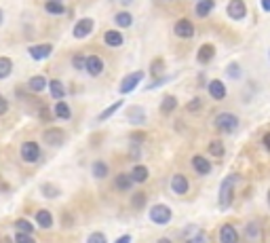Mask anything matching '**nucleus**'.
Returning <instances> with one entry per match:
<instances>
[{
  "mask_svg": "<svg viewBox=\"0 0 270 243\" xmlns=\"http://www.w3.org/2000/svg\"><path fill=\"white\" fill-rule=\"evenodd\" d=\"M241 180L238 174H230L228 178H224L222 184H220V195H218V201H220V207L222 209H228L234 201V186L236 182Z\"/></svg>",
  "mask_w": 270,
  "mask_h": 243,
  "instance_id": "f257e3e1",
  "label": "nucleus"
},
{
  "mask_svg": "<svg viewBox=\"0 0 270 243\" xmlns=\"http://www.w3.org/2000/svg\"><path fill=\"white\" fill-rule=\"evenodd\" d=\"M238 125H241V121L232 112H220L216 121H213V127H216L220 133H234L238 129Z\"/></svg>",
  "mask_w": 270,
  "mask_h": 243,
  "instance_id": "f03ea898",
  "label": "nucleus"
},
{
  "mask_svg": "<svg viewBox=\"0 0 270 243\" xmlns=\"http://www.w3.org/2000/svg\"><path fill=\"white\" fill-rule=\"evenodd\" d=\"M148 216H150V220H152L154 224H159V226H167L169 222L173 220V211H171V207L165 205V203H156V205H152V207H150Z\"/></svg>",
  "mask_w": 270,
  "mask_h": 243,
  "instance_id": "7ed1b4c3",
  "label": "nucleus"
},
{
  "mask_svg": "<svg viewBox=\"0 0 270 243\" xmlns=\"http://www.w3.org/2000/svg\"><path fill=\"white\" fill-rule=\"evenodd\" d=\"M146 78V72L144 70H135V72H131V74H127L123 80H121V85H118V93L121 95H127V93H131V91H135L137 87H139V83Z\"/></svg>",
  "mask_w": 270,
  "mask_h": 243,
  "instance_id": "20e7f679",
  "label": "nucleus"
},
{
  "mask_svg": "<svg viewBox=\"0 0 270 243\" xmlns=\"http://www.w3.org/2000/svg\"><path fill=\"white\" fill-rule=\"evenodd\" d=\"M42 142L47 146H53V148H59L64 142H66V131L59 129V127H49V129L42 133Z\"/></svg>",
  "mask_w": 270,
  "mask_h": 243,
  "instance_id": "39448f33",
  "label": "nucleus"
},
{
  "mask_svg": "<svg viewBox=\"0 0 270 243\" xmlns=\"http://www.w3.org/2000/svg\"><path fill=\"white\" fill-rule=\"evenodd\" d=\"M93 30H95V21H93L91 17H82V19H78V21L74 23L72 36H74L76 40H82V38L91 36V34H93Z\"/></svg>",
  "mask_w": 270,
  "mask_h": 243,
  "instance_id": "423d86ee",
  "label": "nucleus"
},
{
  "mask_svg": "<svg viewBox=\"0 0 270 243\" xmlns=\"http://www.w3.org/2000/svg\"><path fill=\"white\" fill-rule=\"evenodd\" d=\"M226 15L234 21H241L247 17V5L245 0H230L228 5H226Z\"/></svg>",
  "mask_w": 270,
  "mask_h": 243,
  "instance_id": "0eeeda50",
  "label": "nucleus"
},
{
  "mask_svg": "<svg viewBox=\"0 0 270 243\" xmlns=\"http://www.w3.org/2000/svg\"><path fill=\"white\" fill-rule=\"evenodd\" d=\"M104 68H106V62H104V57L102 55H87V60H84V70H87V74L89 76H99L104 72Z\"/></svg>",
  "mask_w": 270,
  "mask_h": 243,
  "instance_id": "6e6552de",
  "label": "nucleus"
},
{
  "mask_svg": "<svg viewBox=\"0 0 270 243\" xmlns=\"http://www.w3.org/2000/svg\"><path fill=\"white\" fill-rule=\"evenodd\" d=\"M19 154H21V159L25 163H38V159H40V144H38V142H23Z\"/></svg>",
  "mask_w": 270,
  "mask_h": 243,
  "instance_id": "1a4fd4ad",
  "label": "nucleus"
},
{
  "mask_svg": "<svg viewBox=\"0 0 270 243\" xmlns=\"http://www.w3.org/2000/svg\"><path fill=\"white\" fill-rule=\"evenodd\" d=\"M27 53H30V57H32L34 62H42V60H47V57H51L53 45H51V42H40V45H32V47H27Z\"/></svg>",
  "mask_w": 270,
  "mask_h": 243,
  "instance_id": "9d476101",
  "label": "nucleus"
},
{
  "mask_svg": "<svg viewBox=\"0 0 270 243\" xmlns=\"http://www.w3.org/2000/svg\"><path fill=\"white\" fill-rule=\"evenodd\" d=\"M213 57H216V45H213V42H205V45L198 47V51H196V62L201 64V66L211 64Z\"/></svg>",
  "mask_w": 270,
  "mask_h": 243,
  "instance_id": "9b49d317",
  "label": "nucleus"
},
{
  "mask_svg": "<svg viewBox=\"0 0 270 243\" xmlns=\"http://www.w3.org/2000/svg\"><path fill=\"white\" fill-rule=\"evenodd\" d=\"M173 32H175V36H179V38H192L194 36V23L190 21V19H177L175 21V25H173Z\"/></svg>",
  "mask_w": 270,
  "mask_h": 243,
  "instance_id": "f8f14e48",
  "label": "nucleus"
},
{
  "mask_svg": "<svg viewBox=\"0 0 270 243\" xmlns=\"http://www.w3.org/2000/svg\"><path fill=\"white\" fill-rule=\"evenodd\" d=\"M207 91H209V95L216 99V102H222V99H226V85H224V80H220V78H211L209 80V85H207Z\"/></svg>",
  "mask_w": 270,
  "mask_h": 243,
  "instance_id": "ddd939ff",
  "label": "nucleus"
},
{
  "mask_svg": "<svg viewBox=\"0 0 270 243\" xmlns=\"http://www.w3.org/2000/svg\"><path fill=\"white\" fill-rule=\"evenodd\" d=\"M146 108L144 106H129L127 108V121H129L131 125H144L146 123Z\"/></svg>",
  "mask_w": 270,
  "mask_h": 243,
  "instance_id": "4468645a",
  "label": "nucleus"
},
{
  "mask_svg": "<svg viewBox=\"0 0 270 243\" xmlns=\"http://www.w3.org/2000/svg\"><path fill=\"white\" fill-rule=\"evenodd\" d=\"M192 167H194V171H196V174L198 176H209L211 174V161L207 159V156H203V154H194L192 156Z\"/></svg>",
  "mask_w": 270,
  "mask_h": 243,
  "instance_id": "2eb2a0df",
  "label": "nucleus"
},
{
  "mask_svg": "<svg viewBox=\"0 0 270 243\" xmlns=\"http://www.w3.org/2000/svg\"><path fill=\"white\" fill-rule=\"evenodd\" d=\"M171 191L175 193V195H188V191H190V182H188V178L184 176V174H175L173 178H171Z\"/></svg>",
  "mask_w": 270,
  "mask_h": 243,
  "instance_id": "dca6fc26",
  "label": "nucleus"
},
{
  "mask_svg": "<svg viewBox=\"0 0 270 243\" xmlns=\"http://www.w3.org/2000/svg\"><path fill=\"white\" fill-rule=\"evenodd\" d=\"M220 243H238V233H236V228L232 224H222Z\"/></svg>",
  "mask_w": 270,
  "mask_h": 243,
  "instance_id": "f3484780",
  "label": "nucleus"
},
{
  "mask_svg": "<svg viewBox=\"0 0 270 243\" xmlns=\"http://www.w3.org/2000/svg\"><path fill=\"white\" fill-rule=\"evenodd\" d=\"M53 117H55V119H62V121H70V119H72V108L66 104V99H59V102L55 104Z\"/></svg>",
  "mask_w": 270,
  "mask_h": 243,
  "instance_id": "a211bd4d",
  "label": "nucleus"
},
{
  "mask_svg": "<svg viewBox=\"0 0 270 243\" xmlns=\"http://www.w3.org/2000/svg\"><path fill=\"white\" fill-rule=\"evenodd\" d=\"M47 85H49V78L47 76L36 74V76H32L30 80H27V89H30L32 93H42V91L47 89Z\"/></svg>",
  "mask_w": 270,
  "mask_h": 243,
  "instance_id": "6ab92c4d",
  "label": "nucleus"
},
{
  "mask_svg": "<svg viewBox=\"0 0 270 243\" xmlns=\"http://www.w3.org/2000/svg\"><path fill=\"white\" fill-rule=\"evenodd\" d=\"M36 224L40 228H45V231H49V228H53L55 220H53V213L49 209H38L36 211Z\"/></svg>",
  "mask_w": 270,
  "mask_h": 243,
  "instance_id": "aec40b11",
  "label": "nucleus"
},
{
  "mask_svg": "<svg viewBox=\"0 0 270 243\" xmlns=\"http://www.w3.org/2000/svg\"><path fill=\"white\" fill-rule=\"evenodd\" d=\"M129 176H131L133 184H144V182H148V178H150V171H148L146 165H133V169H131Z\"/></svg>",
  "mask_w": 270,
  "mask_h": 243,
  "instance_id": "412c9836",
  "label": "nucleus"
},
{
  "mask_svg": "<svg viewBox=\"0 0 270 243\" xmlns=\"http://www.w3.org/2000/svg\"><path fill=\"white\" fill-rule=\"evenodd\" d=\"M104 42H106L108 47H112V49H118V47H123L125 36H123L118 30H108V32L104 34Z\"/></svg>",
  "mask_w": 270,
  "mask_h": 243,
  "instance_id": "4be33fe9",
  "label": "nucleus"
},
{
  "mask_svg": "<svg viewBox=\"0 0 270 243\" xmlns=\"http://www.w3.org/2000/svg\"><path fill=\"white\" fill-rule=\"evenodd\" d=\"M213 9H216V0H198L194 13H196V17L205 19V17H209V13H211Z\"/></svg>",
  "mask_w": 270,
  "mask_h": 243,
  "instance_id": "5701e85b",
  "label": "nucleus"
},
{
  "mask_svg": "<svg viewBox=\"0 0 270 243\" xmlns=\"http://www.w3.org/2000/svg\"><path fill=\"white\" fill-rule=\"evenodd\" d=\"M49 89H51V97L55 99V102H59V99L66 97V87H64V83L59 78H51L49 80Z\"/></svg>",
  "mask_w": 270,
  "mask_h": 243,
  "instance_id": "b1692460",
  "label": "nucleus"
},
{
  "mask_svg": "<svg viewBox=\"0 0 270 243\" xmlns=\"http://www.w3.org/2000/svg\"><path fill=\"white\" fill-rule=\"evenodd\" d=\"M173 110H177V97L171 95V93H167L163 97V102H161V114H165V117H169Z\"/></svg>",
  "mask_w": 270,
  "mask_h": 243,
  "instance_id": "393cba45",
  "label": "nucleus"
},
{
  "mask_svg": "<svg viewBox=\"0 0 270 243\" xmlns=\"http://www.w3.org/2000/svg\"><path fill=\"white\" fill-rule=\"evenodd\" d=\"M91 174H93L95 180H104V178L110 174V165H108L106 161H95V163L91 165Z\"/></svg>",
  "mask_w": 270,
  "mask_h": 243,
  "instance_id": "a878e982",
  "label": "nucleus"
},
{
  "mask_svg": "<svg viewBox=\"0 0 270 243\" xmlns=\"http://www.w3.org/2000/svg\"><path fill=\"white\" fill-rule=\"evenodd\" d=\"M114 23L118 28H123V30H127V28L133 25V15H131L129 11H118L116 15H114Z\"/></svg>",
  "mask_w": 270,
  "mask_h": 243,
  "instance_id": "bb28decb",
  "label": "nucleus"
},
{
  "mask_svg": "<svg viewBox=\"0 0 270 243\" xmlns=\"http://www.w3.org/2000/svg\"><path fill=\"white\" fill-rule=\"evenodd\" d=\"M131 186H133V180H131L129 174H125V171L114 178V188H116V191H123V193H125V191H129Z\"/></svg>",
  "mask_w": 270,
  "mask_h": 243,
  "instance_id": "cd10ccee",
  "label": "nucleus"
},
{
  "mask_svg": "<svg viewBox=\"0 0 270 243\" xmlns=\"http://www.w3.org/2000/svg\"><path fill=\"white\" fill-rule=\"evenodd\" d=\"M45 11L49 13V15H64L66 7H64L62 0H47V3H45Z\"/></svg>",
  "mask_w": 270,
  "mask_h": 243,
  "instance_id": "c85d7f7f",
  "label": "nucleus"
},
{
  "mask_svg": "<svg viewBox=\"0 0 270 243\" xmlns=\"http://www.w3.org/2000/svg\"><path fill=\"white\" fill-rule=\"evenodd\" d=\"M260 235H262V226H260V222H247L245 224V237L247 239H251V241H255V239H260Z\"/></svg>",
  "mask_w": 270,
  "mask_h": 243,
  "instance_id": "c756f323",
  "label": "nucleus"
},
{
  "mask_svg": "<svg viewBox=\"0 0 270 243\" xmlns=\"http://www.w3.org/2000/svg\"><path fill=\"white\" fill-rule=\"evenodd\" d=\"M121 108H123V99H118V102H114L112 106H108L106 110H102V112H99V114H97V121H99V123L108 121V119L112 117V114H114V112H118Z\"/></svg>",
  "mask_w": 270,
  "mask_h": 243,
  "instance_id": "7c9ffc66",
  "label": "nucleus"
},
{
  "mask_svg": "<svg viewBox=\"0 0 270 243\" xmlns=\"http://www.w3.org/2000/svg\"><path fill=\"white\" fill-rule=\"evenodd\" d=\"M13 74V60L11 57H0V80H5Z\"/></svg>",
  "mask_w": 270,
  "mask_h": 243,
  "instance_id": "2f4dec72",
  "label": "nucleus"
},
{
  "mask_svg": "<svg viewBox=\"0 0 270 243\" xmlns=\"http://www.w3.org/2000/svg\"><path fill=\"white\" fill-rule=\"evenodd\" d=\"M40 193H42V197H45V199H57V197L62 195V191L55 186V184H51V182H45V184H42V186H40Z\"/></svg>",
  "mask_w": 270,
  "mask_h": 243,
  "instance_id": "473e14b6",
  "label": "nucleus"
},
{
  "mask_svg": "<svg viewBox=\"0 0 270 243\" xmlns=\"http://www.w3.org/2000/svg\"><path fill=\"white\" fill-rule=\"evenodd\" d=\"M146 203H148V195L144 193V191H139V193H135L133 197H131V207L133 209H144L146 207Z\"/></svg>",
  "mask_w": 270,
  "mask_h": 243,
  "instance_id": "72a5a7b5",
  "label": "nucleus"
},
{
  "mask_svg": "<svg viewBox=\"0 0 270 243\" xmlns=\"http://www.w3.org/2000/svg\"><path fill=\"white\" fill-rule=\"evenodd\" d=\"M207 150H209V154L211 156H218V159H220V156H224V144H222V142L220 140H211L209 142V146H207Z\"/></svg>",
  "mask_w": 270,
  "mask_h": 243,
  "instance_id": "f704fd0d",
  "label": "nucleus"
},
{
  "mask_svg": "<svg viewBox=\"0 0 270 243\" xmlns=\"http://www.w3.org/2000/svg\"><path fill=\"white\" fill-rule=\"evenodd\" d=\"M177 74H169V76H159V78H154L150 85H148V91H152V89H159V87H163V85H167V83H171L173 78H175Z\"/></svg>",
  "mask_w": 270,
  "mask_h": 243,
  "instance_id": "c9c22d12",
  "label": "nucleus"
},
{
  "mask_svg": "<svg viewBox=\"0 0 270 243\" xmlns=\"http://www.w3.org/2000/svg\"><path fill=\"white\" fill-rule=\"evenodd\" d=\"M150 72H152V76H154V78L163 76V72H165V62L161 60V57H156V60L152 62V66H150Z\"/></svg>",
  "mask_w": 270,
  "mask_h": 243,
  "instance_id": "e433bc0d",
  "label": "nucleus"
},
{
  "mask_svg": "<svg viewBox=\"0 0 270 243\" xmlns=\"http://www.w3.org/2000/svg\"><path fill=\"white\" fill-rule=\"evenodd\" d=\"M226 74H228L230 80H241V76H243V70H241L238 64H228V68H226Z\"/></svg>",
  "mask_w": 270,
  "mask_h": 243,
  "instance_id": "4c0bfd02",
  "label": "nucleus"
},
{
  "mask_svg": "<svg viewBox=\"0 0 270 243\" xmlns=\"http://www.w3.org/2000/svg\"><path fill=\"white\" fill-rule=\"evenodd\" d=\"M15 228H17L19 233H27V235H32V233H34V224H32V222H27L25 218L15 220Z\"/></svg>",
  "mask_w": 270,
  "mask_h": 243,
  "instance_id": "58836bf2",
  "label": "nucleus"
},
{
  "mask_svg": "<svg viewBox=\"0 0 270 243\" xmlns=\"http://www.w3.org/2000/svg\"><path fill=\"white\" fill-rule=\"evenodd\" d=\"M84 60H87V57H84L82 53L72 55V68L74 70H84Z\"/></svg>",
  "mask_w": 270,
  "mask_h": 243,
  "instance_id": "ea45409f",
  "label": "nucleus"
},
{
  "mask_svg": "<svg viewBox=\"0 0 270 243\" xmlns=\"http://www.w3.org/2000/svg\"><path fill=\"white\" fill-rule=\"evenodd\" d=\"M15 243H36V239L32 235H27V233H15Z\"/></svg>",
  "mask_w": 270,
  "mask_h": 243,
  "instance_id": "a19ab883",
  "label": "nucleus"
},
{
  "mask_svg": "<svg viewBox=\"0 0 270 243\" xmlns=\"http://www.w3.org/2000/svg\"><path fill=\"white\" fill-rule=\"evenodd\" d=\"M87 243H108V239H106V235L104 233H91L89 235V239H87Z\"/></svg>",
  "mask_w": 270,
  "mask_h": 243,
  "instance_id": "79ce46f5",
  "label": "nucleus"
},
{
  "mask_svg": "<svg viewBox=\"0 0 270 243\" xmlns=\"http://www.w3.org/2000/svg\"><path fill=\"white\" fill-rule=\"evenodd\" d=\"M201 106H203L201 97H194V99H190V102L186 104V110L188 112H196V110H201Z\"/></svg>",
  "mask_w": 270,
  "mask_h": 243,
  "instance_id": "37998d69",
  "label": "nucleus"
},
{
  "mask_svg": "<svg viewBox=\"0 0 270 243\" xmlns=\"http://www.w3.org/2000/svg\"><path fill=\"white\" fill-rule=\"evenodd\" d=\"M9 112V99L0 93V114H7Z\"/></svg>",
  "mask_w": 270,
  "mask_h": 243,
  "instance_id": "c03bdc74",
  "label": "nucleus"
},
{
  "mask_svg": "<svg viewBox=\"0 0 270 243\" xmlns=\"http://www.w3.org/2000/svg\"><path fill=\"white\" fill-rule=\"evenodd\" d=\"M144 140H146V133H144V131H137V133L131 136V142H133V144H141Z\"/></svg>",
  "mask_w": 270,
  "mask_h": 243,
  "instance_id": "a18cd8bd",
  "label": "nucleus"
},
{
  "mask_svg": "<svg viewBox=\"0 0 270 243\" xmlns=\"http://www.w3.org/2000/svg\"><path fill=\"white\" fill-rule=\"evenodd\" d=\"M40 119H42V121H51V119H53L51 110H49V108H45V106H42V108H40Z\"/></svg>",
  "mask_w": 270,
  "mask_h": 243,
  "instance_id": "49530a36",
  "label": "nucleus"
},
{
  "mask_svg": "<svg viewBox=\"0 0 270 243\" xmlns=\"http://www.w3.org/2000/svg\"><path fill=\"white\" fill-rule=\"evenodd\" d=\"M186 243H205V235L203 233H196L192 239H188Z\"/></svg>",
  "mask_w": 270,
  "mask_h": 243,
  "instance_id": "de8ad7c7",
  "label": "nucleus"
},
{
  "mask_svg": "<svg viewBox=\"0 0 270 243\" xmlns=\"http://www.w3.org/2000/svg\"><path fill=\"white\" fill-rule=\"evenodd\" d=\"M131 241H133V237H131L129 233H127V235H121V237H118L114 243H131Z\"/></svg>",
  "mask_w": 270,
  "mask_h": 243,
  "instance_id": "09e8293b",
  "label": "nucleus"
},
{
  "mask_svg": "<svg viewBox=\"0 0 270 243\" xmlns=\"http://www.w3.org/2000/svg\"><path fill=\"white\" fill-rule=\"evenodd\" d=\"M260 7L264 13H270V0H260Z\"/></svg>",
  "mask_w": 270,
  "mask_h": 243,
  "instance_id": "8fccbe9b",
  "label": "nucleus"
},
{
  "mask_svg": "<svg viewBox=\"0 0 270 243\" xmlns=\"http://www.w3.org/2000/svg\"><path fill=\"white\" fill-rule=\"evenodd\" d=\"M72 222H74L72 213H64V224H66V226H70V224H72Z\"/></svg>",
  "mask_w": 270,
  "mask_h": 243,
  "instance_id": "3c124183",
  "label": "nucleus"
},
{
  "mask_svg": "<svg viewBox=\"0 0 270 243\" xmlns=\"http://www.w3.org/2000/svg\"><path fill=\"white\" fill-rule=\"evenodd\" d=\"M262 142H264V148H266V150L270 152V131H268V133L264 136V140H262Z\"/></svg>",
  "mask_w": 270,
  "mask_h": 243,
  "instance_id": "603ef678",
  "label": "nucleus"
},
{
  "mask_svg": "<svg viewBox=\"0 0 270 243\" xmlns=\"http://www.w3.org/2000/svg\"><path fill=\"white\" fill-rule=\"evenodd\" d=\"M3 23H5V11L0 9V28H3Z\"/></svg>",
  "mask_w": 270,
  "mask_h": 243,
  "instance_id": "864d4df0",
  "label": "nucleus"
},
{
  "mask_svg": "<svg viewBox=\"0 0 270 243\" xmlns=\"http://www.w3.org/2000/svg\"><path fill=\"white\" fill-rule=\"evenodd\" d=\"M156 243H173V241H171V239H167V237H161V239L156 241Z\"/></svg>",
  "mask_w": 270,
  "mask_h": 243,
  "instance_id": "5fc2aeb1",
  "label": "nucleus"
},
{
  "mask_svg": "<svg viewBox=\"0 0 270 243\" xmlns=\"http://www.w3.org/2000/svg\"><path fill=\"white\" fill-rule=\"evenodd\" d=\"M0 191H9L7 184H3V180H0Z\"/></svg>",
  "mask_w": 270,
  "mask_h": 243,
  "instance_id": "6e6d98bb",
  "label": "nucleus"
},
{
  "mask_svg": "<svg viewBox=\"0 0 270 243\" xmlns=\"http://www.w3.org/2000/svg\"><path fill=\"white\" fill-rule=\"evenodd\" d=\"M266 199H268V205H270V188H268V195H266Z\"/></svg>",
  "mask_w": 270,
  "mask_h": 243,
  "instance_id": "4d7b16f0",
  "label": "nucleus"
}]
</instances>
